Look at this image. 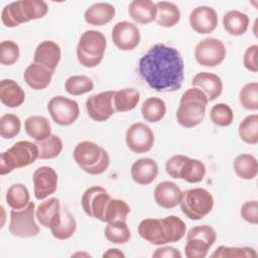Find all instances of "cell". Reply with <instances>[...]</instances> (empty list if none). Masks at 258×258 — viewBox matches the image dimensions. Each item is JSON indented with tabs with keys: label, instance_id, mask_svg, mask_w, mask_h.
I'll list each match as a JSON object with an SVG mask.
<instances>
[{
	"label": "cell",
	"instance_id": "1",
	"mask_svg": "<svg viewBox=\"0 0 258 258\" xmlns=\"http://www.w3.org/2000/svg\"><path fill=\"white\" fill-rule=\"evenodd\" d=\"M138 73L156 92H174L181 88L184 63L175 47L156 43L139 59Z\"/></svg>",
	"mask_w": 258,
	"mask_h": 258
},
{
	"label": "cell",
	"instance_id": "2",
	"mask_svg": "<svg viewBox=\"0 0 258 258\" xmlns=\"http://www.w3.org/2000/svg\"><path fill=\"white\" fill-rule=\"evenodd\" d=\"M208 102L206 95L200 89H187L182 94L176 111L177 123L185 128L198 126L205 118Z\"/></svg>",
	"mask_w": 258,
	"mask_h": 258
},
{
	"label": "cell",
	"instance_id": "3",
	"mask_svg": "<svg viewBox=\"0 0 258 258\" xmlns=\"http://www.w3.org/2000/svg\"><path fill=\"white\" fill-rule=\"evenodd\" d=\"M47 12L48 6L42 0H19L4 6L1 20L5 26L15 27L21 23L42 18Z\"/></svg>",
	"mask_w": 258,
	"mask_h": 258
},
{
	"label": "cell",
	"instance_id": "4",
	"mask_svg": "<svg viewBox=\"0 0 258 258\" xmlns=\"http://www.w3.org/2000/svg\"><path fill=\"white\" fill-rule=\"evenodd\" d=\"M73 156L82 170L91 174L104 173L110 164L108 152L99 144L92 141H82L74 149Z\"/></svg>",
	"mask_w": 258,
	"mask_h": 258
},
{
	"label": "cell",
	"instance_id": "5",
	"mask_svg": "<svg viewBox=\"0 0 258 258\" xmlns=\"http://www.w3.org/2000/svg\"><path fill=\"white\" fill-rule=\"evenodd\" d=\"M107 46L105 35L98 30H86L77 45V57L85 68H95L102 61Z\"/></svg>",
	"mask_w": 258,
	"mask_h": 258
},
{
	"label": "cell",
	"instance_id": "6",
	"mask_svg": "<svg viewBox=\"0 0 258 258\" xmlns=\"http://www.w3.org/2000/svg\"><path fill=\"white\" fill-rule=\"evenodd\" d=\"M179 206L181 212L189 220L199 221L211 213L214 207V198L209 190L195 187L182 191Z\"/></svg>",
	"mask_w": 258,
	"mask_h": 258
},
{
	"label": "cell",
	"instance_id": "7",
	"mask_svg": "<svg viewBox=\"0 0 258 258\" xmlns=\"http://www.w3.org/2000/svg\"><path fill=\"white\" fill-rule=\"evenodd\" d=\"M35 205L30 202L24 209L10 212L9 232L19 238H31L39 234V227L35 222Z\"/></svg>",
	"mask_w": 258,
	"mask_h": 258
},
{
	"label": "cell",
	"instance_id": "8",
	"mask_svg": "<svg viewBox=\"0 0 258 258\" xmlns=\"http://www.w3.org/2000/svg\"><path fill=\"white\" fill-rule=\"evenodd\" d=\"M225 44L216 37L202 39L195 48L196 60L204 67L214 68L221 64L226 57Z\"/></svg>",
	"mask_w": 258,
	"mask_h": 258
},
{
	"label": "cell",
	"instance_id": "9",
	"mask_svg": "<svg viewBox=\"0 0 258 258\" xmlns=\"http://www.w3.org/2000/svg\"><path fill=\"white\" fill-rule=\"evenodd\" d=\"M47 111L51 119L60 126L75 123L80 115L78 102L60 95L54 96L48 101Z\"/></svg>",
	"mask_w": 258,
	"mask_h": 258
},
{
	"label": "cell",
	"instance_id": "10",
	"mask_svg": "<svg viewBox=\"0 0 258 258\" xmlns=\"http://www.w3.org/2000/svg\"><path fill=\"white\" fill-rule=\"evenodd\" d=\"M111 199L112 198L104 187L95 185L84 191L81 204L84 212L89 217L103 222L106 207Z\"/></svg>",
	"mask_w": 258,
	"mask_h": 258
},
{
	"label": "cell",
	"instance_id": "11",
	"mask_svg": "<svg viewBox=\"0 0 258 258\" xmlns=\"http://www.w3.org/2000/svg\"><path fill=\"white\" fill-rule=\"evenodd\" d=\"M125 141L127 147L132 152L138 154L145 153L153 147L154 133L145 123L136 122L127 129Z\"/></svg>",
	"mask_w": 258,
	"mask_h": 258
},
{
	"label": "cell",
	"instance_id": "12",
	"mask_svg": "<svg viewBox=\"0 0 258 258\" xmlns=\"http://www.w3.org/2000/svg\"><path fill=\"white\" fill-rule=\"evenodd\" d=\"M115 91H105L90 96L86 101V110L91 119L104 122L116 112L113 104Z\"/></svg>",
	"mask_w": 258,
	"mask_h": 258
},
{
	"label": "cell",
	"instance_id": "13",
	"mask_svg": "<svg viewBox=\"0 0 258 258\" xmlns=\"http://www.w3.org/2000/svg\"><path fill=\"white\" fill-rule=\"evenodd\" d=\"M112 40L114 44L121 50H132L140 42V30L132 22H117L112 29Z\"/></svg>",
	"mask_w": 258,
	"mask_h": 258
},
{
	"label": "cell",
	"instance_id": "14",
	"mask_svg": "<svg viewBox=\"0 0 258 258\" xmlns=\"http://www.w3.org/2000/svg\"><path fill=\"white\" fill-rule=\"evenodd\" d=\"M34 196L41 201L54 194L57 188V173L50 166H40L32 175Z\"/></svg>",
	"mask_w": 258,
	"mask_h": 258
},
{
	"label": "cell",
	"instance_id": "15",
	"mask_svg": "<svg viewBox=\"0 0 258 258\" xmlns=\"http://www.w3.org/2000/svg\"><path fill=\"white\" fill-rule=\"evenodd\" d=\"M189 25L197 33H211L218 26V14L210 6H198L189 14Z\"/></svg>",
	"mask_w": 258,
	"mask_h": 258
},
{
	"label": "cell",
	"instance_id": "16",
	"mask_svg": "<svg viewBox=\"0 0 258 258\" xmlns=\"http://www.w3.org/2000/svg\"><path fill=\"white\" fill-rule=\"evenodd\" d=\"M61 57L59 45L52 40H43L40 42L34 51L33 62L43 66L49 71H55Z\"/></svg>",
	"mask_w": 258,
	"mask_h": 258
},
{
	"label": "cell",
	"instance_id": "17",
	"mask_svg": "<svg viewBox=\"0 0 258 258\" xmlns=\"http://www.w3.org/2000/svg\"><path fill=\"white\" fill-rule=\"evenodd\" d=\"M6 151L13 160L16 168L28 166L38 158L37 145L27 140H21L14 143Z\"/></svg>",
	"mask_w": 258,
	"mask_h": 258
},
{
	"label": "cell",
	"instance_id": "18",
	"mask_svg": "<svg viewBox=\"0 0 258 258\" xmlns=\"http://www.w3.org/2000/svg\"><path fill=\"white\" fill-rule=\"evenodd\" d=\"M192 88L200 89L207 97L208 101L216 100L223 92V82L221 78L213 73H198L191 80Z\"/></svg>",
	"mask_w": 258,
	"mask_h": 258
},
{
	"label": "cell",
	"instance_id": "19",
	"mask_svg": "<svg viewBox=\"0 0 258 258\" xmlns=\"http://www.w3.org/2000/svg\"><path fill=\"white\" fill-rule=\"evenodd\" d=\"M61 207L56 198H50L40 203L35 210V217L38 223L49 230L57 226L60 221Z\"/></svg>",
	"mask_w": 258,
	"mask_h": 258
},
{
	"label": "cell",
	"instance_id": "20",
	"mask_svg": "<svg viewBox=\"0 0 258 258\" xmlns=\"http://www.w3.org/2000/svg\"><path fill=\"white\" fill-rule=\"evenodd\" d=\"M182 191L172 181H161L159 182L153 192L154 201L156 204L163 209H172L179 205Z\"/></svg>",
	"mask_w": 258,
	"mask_h": 258
},
{
	"label": "cell",
	"instance_id": "21",
	"mask_svg": "<svg viewBox=\"0 0 258 258\" xmlns=\"http://www.w3.org/2000/svg\"><path fill=\"white\" fill-rule=\"evenodd\" d=\"M130 174L133 181L137 184L148 185L156 178L158 165L156 161L150 157L140 158L132 164Z\"/></svg>",
	"mask_w": 258,
	"mask_h": 258
},
{
	"label": "cell",
	"instance_id": "22",
	"mask_svg": "<svg viewBox=\"0 0 258 258\" xmlns=\"http://www.w3.org/2000/svg\"><path fill=\"white\" fill-rule=\"evenodd\" d=\"M138 234L150 244L157 246L167 244L161 219L148 218L142 220L138 225Z\"/></svg>",
	"mask_w": 258,
	"mask_h": 258
},
{
	"label": "cell",
	"instance_id": "23",
	"mask_svg": "<svg viewBox=\"0 0 258 258\" xmlns=\"http://www.w3.org/2000/svg\"><path fill=\"white\" fill-rule=\"evenodd\" d=\"M53 72L38 63H30L23 73V79L32 90H43L51 82Z\"/></svg>",
	"mask_w": 258,
	"mask_h": 258
},
{
	"label": "cell",
	"instance_id": "24",
	"mask_svg": "<svg viewBox=\"0 0 258 258\" xmlns=\"http://www.w3.org/2000/svg\"><path fill=\"white\" fill-rule=\"evenodd\" d=\"M129 16L138 24H148L155 20L156 4L150 0H133L128 7Z\"/></svg>",
	"mask_w": 258,
	"mask_h": 258
},
{
	"label": "cell",
	"instance_id": "25",
	"mask_svg": "<svg viewBox=\"0 0 258 258\" xmlns=\"http://www.w3.org/2000/svg\"><path fill=\"white\" fill-rule=\"evenodd\" d=\"M0 100L8 108H17L23 104L25 93L15 81L4 79L0 84Z\"/></svg>",
	"mask_w": 258,
	"mask_h": 258
},
{
	"label": "cell",
	"instance_id": "26",
	"mask_svg": "<svg viewBox=\"0 0 258 258\" xmlns=\"http://www.w3.org/2000/svg\"><path fill=\"white\" fill-rule=\"evenodd\" d=\"M115 7L106 2H99L91 5L85 12V21L91 25L102 26L109 23L115 16Z\"/></svg>",
	"mask_w": 258,
	"mask_h": 258
},
{
	"label": "cell",
	"instance_id": "27",
	"mask_svg": "<svg viewBox=\"0 0 258 258\" xmlns=\"http://www.w3.org/2000/svg\"><path fill=\"white\" fill-rule=\"evenodd\" d=\"M249 21L247 14L238 10H230L223 17V26L229 34L239 36L247 31Z\"/></svg>",
	"mask_w": 258,
	"mask_h": 258
},
{
	"label": "cell",
	"instance_id": "28",
	"mask_svg": "<svg viewBox=\"0 0 258 258\" xmlns=\"http://www.w3.org/2000/svg\"><path fill=\"white\" fill-rule=\"evenodd\" d=\"M24 129L35 141L43 140L51 134L49 121L45 117L38 115L27 117L24 121Z\"/></svg>",
	"mask_w": 258,
	"mask_h": 258
},
{
	"label": "cell",
	"instance_id": "29",
	"mask_svg": "<svg viewBox=\"0 0 258 258\" xmlns=\"http://www.w3.org/2000/svg\"><path fill=\"white\" fill-rule=\"evenodd\" d=\"M155 4L157 8L155 20L158 25L163 27H172L178 23L180 20V10L174 3L159 1Z\"/></svg>",
	"mask_w": 258,
	"mask_h": 258
},
{
	"label": "cell",
	"instance_id": "30",
	"mask_svg": "<svg viewBox=\"0 0 258 258\" xmlns=\"http://www.w3.org/2000/svg\"><path fill=\"white\" fill-rule=\"evenodd\" d=\"M140 101V93L134 88H125L115 91L113 104L116 112L133 110Z\"/></svg>",
	"mask_w": 258,
	"mask_h": 258
},
{
	"label": "cell",
	"instance_id": "31",
	"mask_svg": "<svg viewBox=\"0 0 258 258\" xmlns=\"http://www.w3.org/2000/svg\"><path fill=\"white\" fill-rule=\"evenodd\" d=\"M236 174L242 179H253L258 172V163L254 155L242 153L238 155L233 163Z\"/></svg>",
	"mask_w": 258,
	"mask_h": 258
},
{
	"label": "cell",
	"instance_id": "32",
	"mask_svg": "<svg viewBox=\"0 0 258 258\" xmlns=\"http://www.w3.org/2000/svg\"><path fill=\"white\" fill-rule=\"evenodd\" d=\"M166 113L165 102L157 97L146 99L141 106V114L145 121L156 123L163 119Z\"/></svg>",
	"mask_w": 258,
	"mask_h": 258
},
{
	"label": "cell",
	"instance_id": "33",
	"mask_svg": "<svg viewBox=\"0 0 258 258\" xmlns=\"http://www.w3.org/2000/svg\"><path fill=\"white\" fill-rule=\"evenodd\" d=\"M77 222L67 208H61L60 221L54 228L50 229L52 236L57 240H68L76 232Z\"/></svg>",
	"mask_w": 258,
	"mask_h": 258
},
{
	"label": "cell",
	"instance_id": "34",
	"mask_svg": "<svg viewBox=\"0 0 258 258\" xmlns=\"http://www.w3.org/2000/svg\"><path fill=\"white\" fill-rule=\"evenodd\" d=\"M161 221L164 229L166 243H175L185 235V223L177 216L170 215L162 218Z\"/></svg>",
	"mask_w": 258,
	"mask_h": 258
},
{
	"label": "cell",
	"instance_id": "35",
	"mask_svg": "<svg viewBox=\"0 0 258 258\" xmlns=\"http://www.w3.org/2000/svg\"><path fill=\"white\" fill-rule=\"evenodd\" d=\"M206 175V166L203 161L189 158L184 161L180 170V179L189 183H197L204 179Z\"/></svg>",
	"mask_w": 258,
	"mask_h": 258
},
{
	"label": "cell",
	"instance_id": "36",
	"mask_svg": "<svg viewBox=\"0 0 258 258\" xmlns=\"http://www.w3.org/2000/svg\"><path fill=\"white\" fill-rule=\"evenodd\" d=\"M105 238L114 244H125L131 238V232L126 221H116L107 223L104 230Z\"/></svg>",
	"mask_w": 258,
	"mask_h": 258
},
{
	"label": "cell",
	"instance_id": "37",
	"mask_svg": "<svg viewBox=\"0 0 258 258\" xmlns=\"http://www.w3.org/2000/svg\"><path fill=\"white\" fill-rule=\"evenodd\" d=\"M38 147V158L39 159H52L57 157L62 151V141L54 134H50L43 140L35 141Z\"/></svg>",
	"mask_w": 258,
	"mask_h": 258
},
{
	"label": "cell",
	"instance_id": "38",
	"mask_svg": "<svg viewBox=\"0 0 258 258\" xmlns=\"http://www.w3.org/2000/svg\"><path fill=\"white\" fill-rule=\"evenodd\" d=\"M29 191L23 183L12 184L6 192V203L12 210L24 209L29 202Z\"/></svg>",
	"mask_w": 258,
	"mask_h": 258
},
{
	"label": "cell",
	"instance_id": "39",
	"mask_svg": "<svg viewBox=\"0 0 258 258\" xmlns=\"http://www.w3.org/2000/svg\"><path fill=\"white\" fill-rule=\"evenodd\" d=\"M129 205L120 199H111L106 207L104 213V223H111L116 221H126L130 213Z\"/></svg>",
	"mask_w": 258,
	"mask_h": 258
},
{
	"label": "cell",
	"instance_id": "40",
	"mask_svg": "<svg viewBox=\"0 0 258 258\" xmlns=\"http://www.w3.org/2000/svg\"><path fill=\"white\" fill-rule=\"evenodd\" d=\"M240 138L247 144L258 143V115L251 114L246 116L239 124Z\"/></svg>",
	"mask_w": 258,
	"mask_h": 258
},
{
	"label": "cell",
	"instance_id": "41",
	"mask_svg": "<svg viewBox=\"0 0 258 258\" xmlns=\"http://www.w3.org/2000/svg\"><path fill=\"white\" fill-rule=\"evenodd\" d=\"M64 89L72 96H80L94 89V82L87 76H72L67 79Z\"/></svg>",
	"mask_w": 258,
	"mask_h": 258
},
{
	"label": "cell",
	"instance_id": "42",
	"mask_svg": "<svg viewBox=\"0 0 258 258\" xmlns=\"http://www.w3.org/2000/svg\"><path fill=\"white\" fill-rule=\"evenodd\" d=\"M213 258H255L257 253L250 247H228L220 246L213 254Z\"/></svg>",
	"mask_w": 258,
	"mask_h": 258
},
{
	"label": "cell",
	"instance_id": "43",
	"mask_svg": "<svg viewBox=\"0 0 258 258\" xmlns=\"http://www.w3.org/2000/svg\"><path fill=\"white\" fill-rule=\"evenodd\" d=\"M212 122L220 127H227L234 120V113L231 107L225 103H219L212 107L210 112Z\"/></svg>",
	"mask_w": 258,
	"mask_h": 258
},
{
	"label": "cell",
	"instance_id": "44",
	"mask_svg": "<svg viewBox=\"0 0 258 258\" xmlns=\"http://www.w3.org/2000/svg\"><path fill=\"white\" fill-rule=\"evenodd\" d=\"M21 121L15 114H4L0 118V135L4 139H12L20 132Z\"/></svg>",
	"mask_w": 258,
	"mask_h": 258
},
{
	"label": "cell",
	"instance_id": "45",
	"mask_svg": "<svg viewBox=\"0 0 258 258\" xmlns=\"http://www.w3.org/2000/svg\"><path fill=\"white\" fill-rule=\"evenodd\" d=\"M239 101L245 109L256 111L258 109V84L256 82L246 84L240 90Z\"/></svg>",
	"mask_w": 258,
	"mask_h": 258
},
{
	"label": "cell",
	"instance_id": "46",
	"mask_svg": "<svg viewBox=\"0 0 258 258\" xmlns=\"http://www.w3.org/2000/svg\"><path fill=\"white\" fill-rule=\"evenodd\" d=\"M211 247L212 245L203 239L196 238V237L186 238V243L184 246L185 257L205 258L208 255L209 249Z\"/></svg>",
	"mask_w": 258,
	"mask_h": 258
},
{
	"label": "cell",
	"instance_id": "47",
	"mask_svg": "<svg viewBox=\"0 0 258 258\" xmlns=\"http://www.w3.org/2000/svg\"><path fill=\"white\" fill-rule=\"evenodd\" d=\"M20 56L18 44L13 40H2L0 42V63L11 66L15 63Z\"/></svg>",
	"mask_w": 258,
	"mask_h": 258
},
{
	"label": "cell",
	"instance_id": "48",
	"mask_svg": "<svg viewBox=\"0 0 258 258\" xmlns=\"http://www.w3.org/2000/svg\"><path fill=\"white\" fill-rule=\"evenodd\" d=\"M189 237H196L203 239L210 243L212 246L215 244L217 240V234L213 227L209 225H199L196 227H192L189 229V231L186 233V238Z\"/></svg>",
	"mask_w": 258,
	"mask_h": 258
},
{
	"label": "cell",
	"instance_id": "49",
	"mask_svg": "<svg viewBox=\"0 0 258 258\" xmlns=\"http://www.w3.org/2000/svg\"><path fill=\"white\" fill-rule=\"evenodd\" d=\"M186 159H187V156L182 154H176L168 158L165 163L166 173L172 178L180 179V170H181L182 164Z\"/></svg>",
	"mask_w": 258,
	"mask_h": 258
},
{
	"label": "cell",
	"instance_id": "50",
	"mask_svg": "<svg viewBox=\"0 0 258 258\" xmlns=\"http://www.w3.org/2000/svg\"><path fill=\"white\" fill-rule=\"evenodd\" d=\"M240 215L247 223L257 225L258 224V202L256 200L245 202L240 211Z\"/></svg>",
	"mask_w": 258,
	"mask_h": 258
},
{
	"label": "cell",
	"instance_id": "51",
	"mask_svg": "<svg viewBox=\"0 0 258 258\" xmlns=\"http://www.w3.org/2000/svg\"><path fill=\"white\" fill-rule=\"evenodd\" d=\"M257 51H258V45L257 44L250 45L245 50V53H244V56H243L244 67L249 72H252V73H256L258 71Z\"/></svg>",
	"mask_w": 258,
	"mask_h": 258
},
{
	"label": "cell",
	"instance_id": "52",
	"mask_svg": "<svg viewBox=\"0 0 258 258\" xmlns=\"http://www.w3.org/2000/svg\"><path fill=\"white\" fill-rule=\"evenodd\" d=\"M152 257H154V258H162V257H166V258H180L181 257V253L176 248H174V247L163 246V247L157 248L153 252Z\"/></svg>",
	"mask_w": 258,
	"mask_h": 258
},
{
	"label": "cell",
	"instance_id": "53",
	"mask_svg": "<svg viewBox=\"0 0 258 258\" xmlns=\"http://www.w3.org/2000/svg\"><path fill=\"white\" fill-rule=\"evenodd\" d=\"M15 164L13 160L11 159L10 155L7 153V151H4L0 154V174L5 175L10 173L15 169Z\"/></svg>",
	"mask_w": 258,
	"mask_h": 258
},
{
	"label": "cell",
	"instance_id": "54",
	"mask_svg": "<svg viewBox=\"0 0 258 258\" xmlns=\"http://www.w3.org/2000/svg\"><path fill=\"white\" fill-rule=\"evenodd\" d=\"M103 257H108V258H121L122 257L123 258V257H125V254L117 248H110L103 254Z\"/></svg>",
	"mask_w": 258,
	"mask_h": 258
}]
</instances>
